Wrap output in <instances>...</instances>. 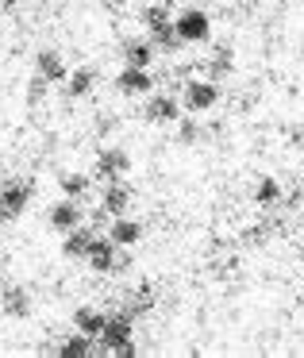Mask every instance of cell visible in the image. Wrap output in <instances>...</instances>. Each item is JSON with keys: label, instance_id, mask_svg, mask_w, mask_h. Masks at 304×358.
Returning <instances> with one entry per match:
<instances>
[{"label": "cell", "instance_id": "obj_1", "mask_svg": "<svg viewBox=\"0 0 304 358\" xmlns=\"http://www.w3.org/2000/svg\"><path fill=\"white\" fill-rule=\"evenodd\" d=\"M31 196H35V185H27V181H16V185H0V220L24 216V208L31 204Z\"/></svg>", "mask_w": 304, "mask_h": 358}, {"label": "cell", "instance_id": "obj_2", "mask_svg": "<svg viewBox=\"0 0 304 358\" xmlns=\"http://www.w3.org/2000/svg\"><path fill=\"white\" fill-rule=\"evenodd\" d=\"M173 27H178L181 43H208L212 39V20L204 16V12H196V8L181 12V16L173 20Z\"/></svg>", "mask_w": 304, "mask_h": 358}, {"label": "cell", "instance_id": "obj_3", "mask_svg": "<svg viewBox=\"0 0 304 358\" xmlns=\"http://www.w3.org/2000/svg\"><path fill=\"white\" fill-rule=\"evenodd\" d=\"M127 170H131V155L124 147H104L96 155V178L120 181V178H127Z\"/></svg>", "mask_w": 304, "mask_h": 358}, {"label": "cell", "instance_id": "obj_4", "mask_svg": "<svg viewBox=\"0 0 304 358\" xmlns=\"http://www.w3.org/2000/svg\"><path fill=\"white\" fill-rule=\"evenodd\" d=\"M219 104V89L216 81H189L185 85V108L189 112H208Z\"/></svg>", "mask_w": 304, "mask_h": 358}, {"label": "cell", "instance_id": "obj_5", "mask_svg": "<svg viewBox=\"0 0 304 358\" xmlns=\"http://www.w3.org/2000/svg\"><path fill=\"white\" fill-rule=\"evenodd\" d=\"M150 85H154V78H150V70H143V66H124V70L116 73V89L127 96L150 93Z\"/></svg>", "mask_w": 304, "mask_h": 358}, {"label": "cell", "instance_id": "obj_6", "mask_svg": "<svg viewBox=\"0 0 304 358\" xmlns=\"http://www.w3.org/2000/svg\"><path fill=\"white\" fill-rule=\"evenodd\" d=\"M101 339H104V347L116 355L124 343H131V316H127V312H116V316H108V320H104Z\"/></svg>", "mask_w": 304, "mask_h": 358}, {"label": "cell", "instance_id": "obj_7", "mask_svg": "<svg viewBox=\"0 0 304 358\" xmlns=\"http://www.w3.org/2000/svg\"><path fill=\"white\" fill-rule=\"evenodd\" d=\"M35 73H39L47 85H62V81L70 78V70H66V62H62L58 50H39V58H35Z\"/></svg>", "mask_w": 304, "mask_h": 358}, {"label": "cell", "instance_id": "obj_8", "mask_svg": "<svg viewBox=\"0 0 304 358\" xmlns=\"http://www.w3.org/2000/svg\"><path fill=\"white\" fill-rule=\"evenodd\" d=\"M0 312H4L8 320H27L31 316V293L20 289V285L4 289V293H0Z\"/></svg>", "mask_w": 304, "mask_h": 358}, {"label": "cell", "instance_id": "obj_9", "mask_svg": "<svg viewBox=\"0 0 304 358\" xmlns=\"http://www.w3.org/2000/svg\"><path fill=\"white\" fill-rule=\"evenodd\" d=\"M116 255H120V247H116L112 239H93V247H89L85 262L93 266L96 273H112V270H116Z\"/></svg>", "mask_w": 304, "mask_h": 358}, {"label": "cell", "instance_id": "obj_10", "mask_svg": "<svg viewBox=\"0 0 304 358\" xmlns=\"http://www.w3.org/2000/svg\"><path fill=\"white\" fill-rule=\"evenodd\" d=\"M101 204H104V212H108V216H124V212L131 208V189L124 185V178H120V181H108Z\"/></svg>", "mask_w": 304, "mask_h": 358}, {"label": "cell", "instance_id": "obj_11", "mask_svg": "<svg viewBox=\"0 0 304 358\" xmlns=\"http://www.w3.org/2000/svg\"><path fill=\"white\" fill-rule=\"evenodd\" d=\"M143 116H147L150 124H173V120L181 116V104L173 101V96H150Z\"/></svg>", "mask_w": 304, "mask_h": 358}, {"label": "cell", "instance_id": "obj_12", "mask_svg": "<svg viewBox=\"0 0 304 358\" xmlns=\"http://www.w3.org/2000/svg\"><path fill=\"white\" fill-rule=\"evenodd\" d=\"M50 227H55L58 235H66L70 227H78L81 224V208H78V201H58L55 208H50Z\"/></svg>", "mask_w": 304, "mask_h": 358}, {"label": "cell", "instance_id": "obj_13", "mask_svg": "<svg viewBox=\"0 0 304 358\" xmlns=\"http://www.w3.org/2000/svg\"><path fill=\"white\" fill-rule=\"evenodd\" d=\"M93 239H96V231L93 227H70L66 231V243H62V250H66V258H85L89 255V247H93Z\"/></svg>", "mask_w": 304, "mask_h": 358}, {"label": "cell", "instance_id": "obj_14", "mask_svg": "<svg viewBox=\"0 0 304 358\" xmlns=\"http://www.w3.org/2000/svg\"><path fill=\"white\" fill-rule=\"evenodd\" d=\"M104 320H108V316H104L101 308H89V304H85V308H78V312H73V327H78L81 335H89V339H101Z\"/></svg>", "mask_w": 304, "mask_h": 358}, {"label": "cell", "instance_id": "obj_15", "mask_svg": "<svg viewBox=\"0 0 304 358\" xmlns=\"http://www.w3.org/2000/svg\"><path fill=\"white\" fill-rule=\"evenodd\" d=\"M150 62H154V43L150 39H127L124 43V66H143V70H150Z\"/></svg>", "mask_w": 304, "mask_h": 358}, {"label": "cell", "instance_id": "obj_16", "mask_svg": "<svg viewBox=\"0 0 304 358\" xmlns=\"http://www.w3.org/2000/svg\"><path fill=\"white\" fill-rule=\"evenodd\" d=\"M139 235H143V227L135 224V220H127V212H124V216H116V220H112V227H108V239L116 243V247H131V243H139Z\"/></svg>", "mask_w": 304, "mask_h": 358}, {"label": "cell", "instance_id": "obj_17", "mask_svg": "<svg viewBox=\"0 0 304 358\" xmlns=\"http://www.w3.org/2000/svg\"><path fill=\"white\" fill-rule=\"evenodd\" d=\"M147 31H150V43H154V50H178V47H181V35H178V27H173L170 20H162V24L147 27Z\"/></svg>", "mask_w": 304, "mask_h": 358}, {"label": "cell", "instance_id": "obj_18", "mask_svg": "<svg viewBox=\"0 0 304 358\" xmlns=\"http://www.w3.org/2000/svg\"><path fill=\"white\" fill-rule=\"evenodd\" d=\"M55 355H58V358H89V355H93V339L78 331L73 339H62V343H58Z\"/></svg>", "mask_w": 304, "mask_h": 358}, {"label": "cell", "instance_id": "obj_19", "mask_svg": "<svg viewBox=\"0 0 304 358\" xmlns=\"http://www.w3.org/2000/svg\"><path fill=\"white\" fill-rule=\"evenodd\" d=\"M66 81H70V96H89L96 89V70L93 66H81V70H73Z\"/></svg>", "mask_w": 304, "mask_h": 358}, {"label": "cell", "instance_id": "obj_20", "mask_svg": "<svg viewBox=\"0 0 304 358\" xmlns=\"http://www.w3.org/2000/svg\"><path fill=\"white\" fill-rule=\"evenodd\" d=\"M254 201L266 204V208H270V204H277V201H281V181H277V178H262V181L254 185Z\"/></svg>", "mask_w": 304, "mask_h": 358}, {"label": "cell", "instance_id": "obj_21", "mask_svg": "<svg viewBox=\"0 0 304 358\" xmlns=\"http://www.w3.org/2000/svg\"><path fill=\"white\" fill-rule=\"evenodd\" d=\"M89 185H93V181H89L85 173H66V178H62V196H70V201H73V196H85Z\"/></svg>", "mask_w": 304, "mask_h": 358}, {"label": "cell", "instance_id": "obj_22", "mask_svg": "<svg viewBox=\"0 0 304 358\" xmlns=\"http://www.w3.org/2000/svg\"><path fill=\"white\" fill-rule=\"evenodd\" d=\"M43 96H47V81L35 73V81L27 85V104H43Z\"/></svg>", "mask_w": 304, "mask_h": 358}, {"label": "cell", "instance_id": "obj_23", "mask_svg": "<svg viewBox=\"0 0 304 358\" xmlns=\"http://www.w3.org/2000/svg\"><path fill=\"white\" fill-rule=\"evenodd\" d=\"M162 20H170V16H166V8H162V4H150V8L143 12V24H147V27L162 24Z\"/></svg>", "mask_w": 304, "mask_h": 358}, {"label": "cell", "instance_id": "obj_24", "mask_svg": "<svg viewBox=\"0 0 304 358\" xmlns=\"http://www.w3.org/2000/svg\"><path fill=\"white\" fill-rule=\"evenodd\" d=\"M178 139L181 143H196V139H201V127H196L193 120H185V124H181V131H178Z\"/></svg>", "mask_w": 304, "mask_h": 358}, {"label": "cell", "instance_id": "obj_25", "mask_svg": "<svg viewBox=\"0 0 304 358\" xmlns=\"http://www.w3.org/2000/svg\"><path fill=\"white\" fill-rule=\"evenodd\" d=\"M208 70L216 73V78H224V73L231 70V55H227V50H224V55H219V58H212V66H208Z\"/></svg>", "mask_w": 304, "mask_h": 358}]
</instances>
